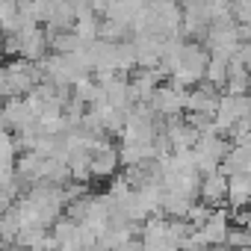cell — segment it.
Returning <instances> with one entry per match:
<instances>
[{
  "instance_id": "obj_9",
  "label": "cell",
  "mask_w": 251,
  "mask_h": 251,
  "mask_svg": "<svg viewBox=\"0 0 251 251\" xmlns=\"http://www.w3.org/2000/svg\"><path fill=\"white\" fill-rule=\"evenodd\" d=\"M227 245L230 248H251V227L245 225H236L227 230Z\"/></svg>"
},
{
  "instance_id": "obj_8",
  "label": "cell",
  "mask_w": 251,
  "mask_h": 251,
  "mask_svg": "<svg viewBox=\"0 0 251 251\" xmlns=\"http://www.w3.org/2000/svg\"><path fill=\"white\" fill-rule=\"evenodd\" d=\"M204 80H207V83H213L216 89H225V83H227V62H225V59H219V56H210L207 71H204Z\"/></svg>"
},
{
  "instance_id": "obj_1",
  "label": "cell",
  "mask_w": 251,
  "mask_h": 251,
  "mask_svg": "<svg viewBox=\"0 0 251 251\" xmlns=\"http://www.w3.org/2000/svg\"><path fill=\"white\" fill-rule=\"evenodd\" d=\"M45 80V71H42V62H33V59H12L6 65H0V98H24L30 95L39 83Z\"/></svg>"
},
{
  "instance_id": "obj_4",
  "label": "cell",
  "mask_w": 251,
  "mask_h": 251,
  "mask_svg": "<svg viewBox=\"0 0 251 251\" xmlns=\"http://www.w3.org/2000/svg\"><path fill=\"white\" fill-rule=\"evenodd\" d=\"M227 216H230V213H225V210H213L210 219L195 230L198 242H201V245H222V242H227V230H230Z\"/></svg>"
},
{
  "instance_id": "obj_10",
  "label": "cell",
  "mask_w": 251,
  "mask_h": 251,
  "mask_svg": "<svg viewBox=\"0 0 251 251\" xmlns=\"http://www.w3.org/2000/svg\"><path fill=\"white\" fill-rule=\"evenodd\" d=\"M3 45H6V36H3V33H0V53H3Z\"/></svg>"
},
{
  "instance_id": "obj_5",
  "label": "cell",
  "mask_w": 251,
  "mask_h": 251,
  "mask_svg": "<svg viewBox=\"0 0 251 251\" xmlns=\"http://www.w3.org/2000/svg\"><path fill=\"white\" fill-rule=\"evenodd\" d=\"M198 198L207 207H222L227 201V177L222 172H210L198 183Z\"/></svg>"
},
{
  "instance_id": "obj_3",
  "label": "cell",
  "mask_w": 251,
  "mask_h": 251,
  "mask_svg": "<svg viewBox=\"0 0 251 251\" xmlns=\"http://www.w3.org/2000/svg\"><path fill=\"white\" fill-rule=\"evenodd\" d=\"M186 89L183 86H157V92L151 95V109L160 115V118H177L180 112H186Z\"/></svg>"
},
{
  "instance_id": "obj_6",
  "label": "cell",
  "mask_w": 251,
  "mask_h": 251,
  "mask_svg": "<svg viewBox=\"0 0 251 251\" xmlns=\"http://www.w3.org/2000/svg\"><path fill=\"white\" fill-rule=\"evenodd\" d=\"M89 166H92V177H112L115 169L121 166L118 148H112V145H106V142H98V145L92 148Z\"/></svg>"
},
{
  "instance_id": "obj_7",
  "label": "cell",
  "mask_w": 251,
  "mask_h": 251,
  "mask_svg": "<svg viewBox=\"0 0 251 251\" xmlns=\"http://www.w3.org/2000/svg\"><path fill=\"white\" fill-rule=\"evenodd\" d=\"M227 204L236 207H248L251 204V175H230L227 177Z\"/></svg>"
},
{
  "instance_id": "obj_11",
  "label": "cell",
  "mask_w": 251,
  "mask_h": 251,
  "mask_svg": "<svg viewBox=\"0 0 251 251\" xmlns=\"http://www.w3.org/2000/svg\"><path fill=\"white\" fill-rule=\"evenodd\" d=\"M248 175H251V172H248Z\"/></svg>"
},
{
  "instance_id": "obj_2",
  "label": "cell",
  "mask_w": 251,
  "mask_h": 251,
  "mask_svg": "<svg viewBox=\"0 0 251 251\" xmlns=\"http://www.w3.org/2000/svg\"><path fill=\"white\" fill-rule=\"evenodd\" d=\"M239 118H251V92L248 95H222L219 98V106H216V115H213V124L219 133H227L230 124H236Z\"/></svg>"
}]
</instances>
